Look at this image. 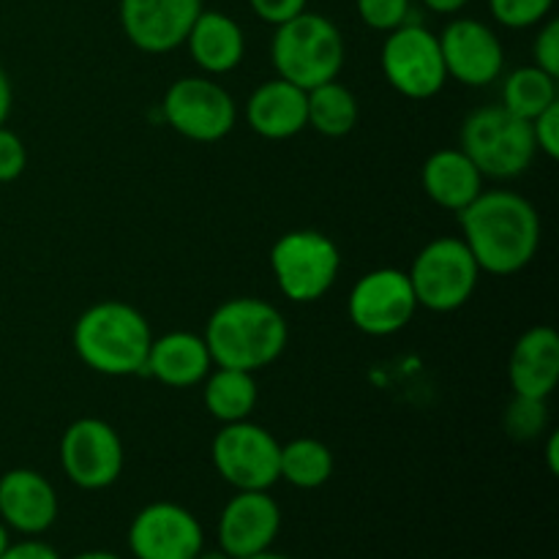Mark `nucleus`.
I'll return each instance as SVG.
<instances>
[{
  "instance_id": "12",
  "label": "nucleus",
  "mask_w": 559,
  "mask_h": 559,
  "mask_svg": "<svg viewBox=\"0 0 559 559\" xmlns=\"http://www.w3.org/2000/svg\"><path fill=\"white\" fill-rule=\"evenodd\" d=\"M349 322L366 336H393L413 322L418 311L409 276L399 267H377L360 276L347 298Z\"/></svg>"
},
{
  "instance_id": "30",
  "label": "nucleus",
  "mask_w": 559,
  "mask_h": 559,
  "mask_svg": "<svg viewBox=\"0 0 559 559\" xmlns=\"http://www.w3.org/2000/svg\"><path fill=\"white\" fill-rule=\"evenodd\" d=\"M533 66H538L546 74L559 76V22L544 20L538 25V36L533 41Z\"/></svg>"
},
{
  "instance_id": "22",
  "label": "nucleus",
  "mask_w": 559,
  "mask_h": 559,
  "mask_svg": "<svg viewBox=\"0 0 559 559\" xmlns=\"http://www.w3.org/2000/svg\"><path fill=\"white\" fill-rule=\"evenodd\" d=\"M213 360L205 338L189 331H173L158 336L147 349L145 371L167 388H194L211 371Z\"/></svg>"
},
{
  "instance_id": "17",
  "label": "nucleus",
  "mask_w": 559,
  "mask_h": 559,
  "mask_svg": "<svg viewBox=\"0 0 559 559\" xmlns=\"http://www.w3.org/2000/svg\"><path fill=\"white\" fill-rule=\"evenodd\" d=\"M58 519V491L41 473L27 467L0 475V522L14 533L38 538Z\"/></svg>"
},
{
  "instance_id": "36",
  "label": "nucleus",
  "mask_w": 559,
  "mask_h": 559,
  "mask_svg": "<svg viewBox=\"0 0 559 559\" xmlns=\"http://www.w3.org/2000/svg\"><path fill=\"white\" fill-rule=\"evenodd\" d=\"M429 11L442 16H456L459 11H464L469 5V0H420Z\"/></svg>"
},
{
  "instance_id": "8",
  "label": "nucleus",
  "mask_w": 559,
  "mask_h": 559,
  "mask_svg": "<svg viewBox=\"0 0 559 559\" xmlns=\"http://www.w3.org/2000/svg\"><path fill=\"white\" fill-rule=\"evenodd\" d=\"M380 66L393 91L415 102L435 98L448 82L440 38L420 22H404L388 33Z\"/></svg>"
},
{
  "instance_id": "27",
  "label": "nucleus",
  "mask_w": 559,
  "mask_h": 559,
  "mask_svg": "<svg viewBox=\"0 0 559 559\" xmlns=\"http://www.w3.org/2000/svg\"><path fill=\"white\" fill-rule=\"evenodd\" d=\"M502 424H506V431L511 440H535V437L544 435L546 426H549V407H546V399H530L513 393V402L508 404Z\"/></svg>"
},
{
  "instance_id": "19",
  "label": "nucleus",
  "mask_w": 559,
  "mask_h": 559,
  "mask_svg": "<svg viewBox=\"0 0 559 559\" xmlns=\"http://www.w3.org/2000/svg\"><path fill=\"white\" fill-rule=\"evenodd\" d=\"M246 123L265 140L278 142L300 134L309 126L306 91L282 76L262 82L246 102Z\"/></svg>"
},
{
  "instance_id": "15",
  "label": "nucleus",
  "mask_w": 559,
  "mask_h": 559,
  "mask_svg": "<svg viewBox=\"0 0 559 559\" xmlns=\"http://www.w3.org/2000/svg\"><path fill=\"white\" fill-rule=\"evenodd\" d=\"M202 0H120V27L140 52L164 55L183 47Z\"/></svg>"
},
{
  "instance_id": "9",
  "label": "nucleus",
  "mask_w": 559,
  "mask_h": 559,
  "mask_svg": "<svg viewBox=\"0 0 559 559\" xmlns=\"http://www.w3.org/2000/svg\"><path fill=\"white\" fill-rule=\"evenodd\" d=\"M282 442L260 424H222L211 442V459L235 491H267L278 480Z\"/></svg>"
},
{
  "instance_id": "24",
  "label": "nucleus",
  "mask_w": 559,
  "mask_h": 559,
  "mask_svg": "<svg viewBox=\"0 0 559 559\" xmlns=\"http://www.w3.org/2000/svg\"><path fill=\"white\" fill-rule=\"evenodd\" d=\"M333 475V453L314 437H298L282 445L278 453V480L295 489H320Z\"/></svg>"
},
{
  "instance_id": "6",
  "label": "nucleus",
  "mask_w": 559,
  "mask_h": 559,
  "mask_svg": "<svg viewBox=\"0 0 559 559\" xmlns=\"http://www.w3.org/2000/svg\"><path fill=\"white\" fill-rule=\"evenodd\" d=\"M271 271L284 298L293 304H314L336 284L342 251L320 229H293L273 243Z\"/></svg>"
},
{
  "instance_id": "21",
  "label": "nucleus",
  "mask_w": 559,
  "mask_h": 559,
  "mask_svg": "<svg viewBox=\"0 0 559 559\" xmlns=\"http://www.w3.org/2000/svg\"><path fill=\"white\" fill-rule=\"evenodd\" d=\"M420 186L437 207L459 213L484 191V175L462 147H442L424 162Z\"/></svg>"
},
{
  "instance_id": "5",
  "label": "nucleus",
  "mask_w": 559,
  "mask_h": 559,
  "mask_svg": "<svg viewBox=\"0 0 559 559\" xmlns=\"http://www.w3.org/2000/svg\"><path fill=\"white\" fill-rule=\"evenodd\" d=\"M459 147L484 178L511 180L530 169L535 153L533 123L508 112L502 104L480 107L464 118Z\"/></svg>"
},
{
  "instance_id": "41",
  "label": "nucleus",
  "mask_w": 559,
  "mask_h": 559,
  "mask_svg": "<svg viewBox=\"0 0 559 559\" xmlns=\"http://www.w3.org/2000/svg\"><path fill=\"white\" fill-rule=\"evenodd\" d=\"M246 559H289V557H284V555H276V551H262V555H254V557H246Z\"/></svg>"
},
{
  "instance_id": "37",
  "label": "nucleus",
  "mask_w": 559,
  "mask_h": 559,
  "mask_svg": "<svg viewBox=\"0 0 559 559\" xmlns=\"http://www.w3.org/2000/svg\"><path fill=\"white\" fill-rule=\"evenodd\" d=\"M557 448H559V437L555 435V431H551V435H549V445H546V462H549V473L551 475L559 473V453H557Z\"/></svg>"
},
{
  "instance_id": "20",
  "label": "nucleus",
  "mask_w": 559,
  "mask_h": 559,
  "mask_svg": "<svg viewBox=\"0 0 559 559\" xmlns=\"http://www.w3.org/2000/svg\"><path fill=\"white\" fill-rule=\"evenodd\" d=\"M191 60L207 76H222L238 69L246 55L243 27L224 11H200L186 36Z\"/></svg>"
},
{
  "instance_id": "10",
  "label": "nucleus",
  "mask_w": 559,
  "mask_h": 559,
  "mask_svg": "<svg viewBox=\"0 0 559 559\" xmlns=\"http://www.w3.org/2000/svg\"><path fill=\"white\" fill-rule=\"evenodd\" d=\"M162 112L169 129L186 140L205 142V145L224 140L238 120L235 98L211 76L175 80L164 93Z\"/></svg>"
},
{
  "instance_id": "23",
  "label": "nucleus",
  "mask_w": 559,
  "mask_h": 559,
  "mask_svg": "<svg viewBox=\"0 0 559 559\" xmlns=\"http://www.w3.org/2000/svg\"><path fill=\"white\" fill-rule=\"evenodd\" d=\"M257 382L251 371L240 369H222L207 371L202 380V402L211 418L218 424H238V420H249V415L257 407Z\"/></svg>"
},
{
  "instance_id": "11",
  "label": "nucleus",
  "mask_w": 559,
  "mask_h": 559,
  "mask_svg": "<svg viewBox=\"0 0 559 559\" xmlns=\"http://www.w3.org/2000/svg\"><path fill=\"white\" fill-rule=\"evenodd\" d=\"M123 440L107 420L80 418L60 437V467L76 489H109L123 473Z\"/></svg>"
},
{
  "instance_id": "40",
  "label": "nucleus",
  "mask_w": 559,
  "mask_h": 559,
  "mask_svg": "<svg viewBox=\"0 0 559 559\" xmlns=\"http://www.w3.org/2000/svg\"><path fill=\"white\" fill-rule=\"evenodd\" d=\"M11 544V535H9V527H5L3 522H0V555H3L5 549H9Z\"/></svg>"
},
{
  "instance_id": "33",
  "label": "nucleus",
  "mask_w": 559,
  "mask_h": 559,
  "mask_svg": "<svg viewBox=\"0 0 559 559\" xmlns=\"http://www.w3.org/2000/svg\"><path fill=\"white\" fill-rule=\"evenodd\" d=\"M249 5L262 22H267V25L276 27V25H282V22L298 16L300 11H306L309 0H249Z\"/></svg>"
},
{
  "instance_id": "32",
  "label": "nucleus",
  "mask_w": 559,
  "mask_h": 559,
  "mask_svg": "<svg viewBox=\"0 0 559 559\" xmlns=\"http://www.w3.org/2000/svg\"><path fill=\"white\" fill-rule=\"evenodd\" d=\"M530 123H533V136H535V147H538V153H546L551 162H557L559 158V102L551 104L549 109H544V112H540L535 120H530Z\"/></svg>"
},
{
  "instance_id": "39",
  "label": "nucleus",
  "mask_w": 559,
  "mask_h": 559,
  "mask_svg": "<svg viewBox=\"0 0 559 559\" xmlns=\"http://www.w3.org/2000/svg\"><path fill=\"white\" fill-rule=\"evenodd\" d=\"M194 559H233V557H229V555H224L222 549H211V551H207V549H202L200 555H197Z\"/></svg>"
},
{
  "instance_id": "29",
  "label": "nucleus",
  "mask_w": 559,
  "mask_h": 559,
  "mask_svg": "<svg viewBox=\"0 0 559 559\" xmlns=\"http://www.w3.org/2000/svg\"><path fill=\"white\" fill-rule=\"evenodd\" d=\"M355 9H358L364 25H369L371 31L391 33L404 22H409L413 0H355Z\"/></svg>"
},
{
  "instance_id": "31",
  "label": "nucleus",
  "mask_w": 559,
  "mask_h": 559,
  "mask_svg": "<svg viewBox=\"0 0 559 559\" xmlns=\"http://www.w3.org/2000/svg\"><path fill=\"white\" fill-rule=\"evenodd\" d=\"M27 167L25 142L11 129L0 126V183H11L20 178Z\"/></svg>"
},
{
  "instance_id": "7",
  "label": "nucleus",
  "mask_w": 559,
  "mask_h": 559,
  "mask_svg": "<svg viewBox=\"0 0 559 559\" xmlns=\"http://www.w3.org/2000/svg\"><path fill=\"white\" fill-rule=\"evenodd\" d=\"M407 276L418 306L448 314L473 300L480 282V267L462 238L445 235L418 251Z\"/></svg>"
},
{
  "instance_id": "38",
  "label": "nucleus",
  "mask_w": 559,
  "mask_h": 559,
  "mask_svg": "<svg viewBox=\"0 0 559 559\" xmlns=\"http://www.w3.org/2000/svg\"><path fill=\"white\" fill-rule=\"evenodd\" d=\"M71 559H123L120 555H115V551H104V549H91V551H82V555L71 557Z\"/></svg>"
},
{
  "instance_id": "4",
  "label": "nucleus",
  "mask_w": 559,
  "mask_h": 559,
  "mask_svg": "<svg viewBox=\"0 0 559 559\" xmlns=\"http://www.w3.org/2000/svg\"><path fill=\"white\" fill-rule=\"evenodd\" d=\"M271 63L282 80L300 91L336 80L344 69V36L336 22L314 11H300L276 25L271 41Z\"/></svg>"
},
{
  "instance_id": "13",
  "label": "nucleus",
  "mask_w": 559,
  "mask_h": 559,
  "mask_svg": "<svg viewBox=\"0 0 559 559\" xmlns=\"http://www.w3.org/2000/svg\"><path fill=\"white\" fill-rule=\"evenodd\" d=\"M134 559H194L205 549V530L189 508L178 502H151L129 527Z\"/></svg>"
},
{
  "instance_id": "3",
  "label": "nucleus",
  "mask_w": 559,
  "mask_h": 559,
  "mask_svg": "<svg viewBox=\"0 0 559 559\" xmlns=\"http://www.w3.org/2000/svg\"><path fill=\"white\" fill-rule=\"evenodd\" d=\"M153 333L145 314L123 300H102L80 314L71 333L74 353L91 371L131 377L145 371Z\"/></svg>"
},
{
  "instance_id": "1",
  "label": "nucleus",
  "mask_w": 559,
  "mask_h": 559,
  "mask_svg": "<svg viewBox=\"0 0 559 559\" xmlns=\"http://www.w3.org/2000/svg\"><path fill=\"white\" fill-rule=\"evenodd\" d=\"M456 216L462 240L480 273L513 276L538 254L540 216L533 202L516 191H480Z\"/></svg>"
},
{
  "instance_id": "2",
  "label": "nucleus",
  "mask_w": 559,
  "mask_h": 559,
  "mask_svg": "<svg viewBox=\"0 0 559 559\" xmlns=\"http://www.w3.org/2000/svg\"><path fill=\"white\" fill-rule=\"evenodd\" d=\"M213 366L240 371L267 369L287 349L289 328L282 311L262 298L224 300L202 333Z\"/></svg>"
},
{
  "instance_id": "25",
  "label": "nucleus",
  "mask_w": 559,
  "mask_h": 559,
  "mask_svg": "<svg viewBox=\"0 0 559 559\" xmlns=\"http://www.w3.org/2000/svg\"><path fill=\"white\" fill-rule=\"evenodd\" d=\"M309 126L322 136H347L358 126V98L342 82L331 80L306 91Z\"/></svg>"
},
{
  "instance_id": "28",
  "label": "nucleus",
  "mask_w": 559,
  "mask_h": 559,
  "mask_svg": "<svg viewBox=\"0 0 559 559\" xmlns=\"http://www.w3.org/2000/svg\"><path fill=\"white\" fill-rule=\"evenodd\" d=\"M555 0H489V11L495 22L511 31H527L549 20Z\"/></svg>"
},
{
  "instance_id": "35",
  "label": "nucleus",
  "mask_w": 559,
  "mask_h": 559,
  "mask_svg": "<svg viewBox=\"0 0 559 559\" xmlns=\"http://www.w3.org/2000/svg\"><path fill=\"white\" fill-rule=\"evenodd\" d=\"M11 107H14V87H11L9 74L0 66V126H5V120H9Z\"/></svg>"
},
{
  "instance_id": "34",
  "label": "nucleus",
  "mask_w": 559,
  "mask_h": 559,
  "mask_svg": "<svg viewBox=\"0 0 559 559\" xmlns=\"http://www.w3.org/2000/svg\"><path fill=\"white\" fill-rule=\"evenodd\" d=\"M0 559H60V555L44 540L27 538L20 540V544H9V549L0 555Z\"/></svg>"
},
{
  "instance_id": "16",
  "label": "nucleus",
  "mask_w": 559,
  "mask_h": 559,
  "mask_svg": "<svg viewBox=\"0 0 559 559\" xmlns=\"http://www.w3.org/2000/svg\"><path fill=\"white\" fill-rule=\"evenodd\" d=\"M282 530V508L267 491H235L218 516V549L246 559L271 549Z\"/></svg>"
},
{
  "instance_id": "26",
  "label": "nucleus",
  "mask_w": 559,
  "mask_h": 559,
  "mask_svg": "<svg viewBox=\"0 0 559 559\" xmlns=\"http://www.w3.org/2000/svg\"><path fill=\"white\" fill-rule=\"evenodd\" d=\"M557 76L546 74L538 66H522L502 82V107L524 120H535L544 109L557 104Z\"/></svg>"
},
{
  "instance_id": "14",
  "label": "nucleus",
  "mask_w": 559,
  "mask_h": 559,
  "mask_svg": "<svg viewBox=\"0 0 559 559\" xmlns=\"http://www.w3.org/2000/svg\"><path fill=\"white\" fill-rule=\"evenodd\" d=\"M442 60L448 76L467 87H486L497 82L506 69V49L495 27L473 16H459L440 33Z\"/></svg>"
},
{
  "instance_id": "18",
  "label": "nucleus",
  "mask_w": 559,
  "mask_h": 559,
  "mask_svg": "<svg viewBox=\"0 0 559 559\" xmlns=\"http://www.w3.org/2000/svg\"><path fill=\"white\" fill-rule=\"evenodd\" d=\"M559 380V336L551 325H535L519 336L508 360V382L516 396L549 399Z\"/></svg>"
}]
</instances>
